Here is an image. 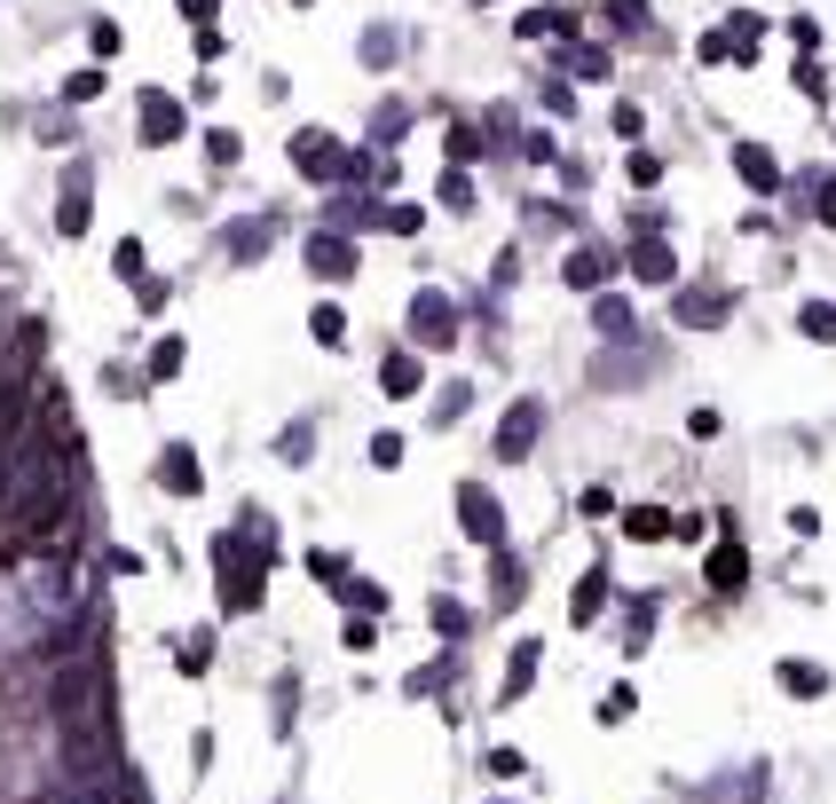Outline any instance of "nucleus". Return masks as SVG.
<instances>
[{
  "instance_id": "a878e982",
  "label": "nucleus",
  "mask_w": 836,
  "mask_h": 804,
  "mask_svg": "<svg viewBox=\"0 0 836 804\" xmlns=\"http://www.w3.org/2000/svg\"><path fill=\"white\" fill-rule=\"evenodd\" d=\"M631 182H639V190H647V182H663V158H655V150H639V158H631Z\"/></svg>"
},
{
  "instance_id": "f3484780",
  "label": "nucleus",
  "mask_w": 836,
  "mask_h": 804,
  "mask_svg": "<svg viewBox=\"0 0 836 804\" xmlns=\"http://www.w3.org/2000/svg\"><path fill=\"white\" fill-rule=\"evenodd\" d=\"M182 364H190V347H182V339H175V331H166V339H158V347H150V379H175V371H182Z\"/></svg>"
},
{
  "instance_id": "9d476101",
  "label": "nucleus",
  "mask_w": 836,
  "mask_h": 804,
  "mask_svg": "<svg viewBox=\"0 0 836 804\" xmlns=\"http://www.w3.org/2000/svg\"><path fill=\"white\" fill-rule=\"evenodd\" d=\"M410 331H427V347H450V300H442V292L410 300Z\"/></svg>"
},
{
  "instance_id": "1a4fd4ad",
  "label": "nucleus",
  "mask_w": 836,
  "mask_h": 804,
  "mask_svg": "<svg viewBox=\"0 0 836 804\" xmlns=\"http://www.w3.org/2000/svg\"><path fill=\"white\" fill-rule=\"evenodd\" d=\"M308 268L340 285V277H356V245H340V237H316V245H308Z\"/></svg>"
},
{
  "instance_id": "9b49d317",
  "label": "nucleus",
  "mask_w": 836,
  "mask_h": 804,
  "mask_svg": "<svg viewBox=\"0 0 836 804\" xmlns=\"http://www.w3.org/2000/svg\"><path fill=\"white\" fill-rule=\"evenodd\" d=\"M308 331H316V347H324V355H340V347H348V308H331V300H316Z\"/></svg>"
},
{
  "instance_id": "aec40b11",
  "label": "nucleus",
  "mask_w": 836,
  "mask_h": 804,
  "mask_svg": "<svg viewBox=\"0 0 836 804\" xmlns=\"http://www.w3.org/2000/svg\"><path fill=\"white\" fill-rule=\"evenodd\" d=\"M371 466H379V474H395V466H402V434H395V426H379V434H371Z\"/></svg>"
},
{
  "instance_id": "bb28decb",
  "label": "nucleus",
  "mask_w": 836,
  "mask_h": 804,
  "mask_svg": "<svg viewBox=\"0 0 836 804\" xmlns=\"http://www.w3.org/2000/svg\"><path fill=\"white\" fill-rule=\"evenodd\" d=\"M600 718H608V726H624V718H631V686H616V694L600 702Z\"/></svg>"
},
{
  "instance_id": "c85d7f7f",
  "label": "nucleus",
  "mask_w": 836,
  "mask_h": 804,
  "mask_svg": "<svg viewBox=\"0 0 836 804\" xmlns=\"http://www.w3.org/2000/svg\"><path fill=\"white\" fill-rule=\"evenodd\" d=\"M576 505H584V513H593V520H600V513H616V497H608V482H593V489H584Z\"/></svg>"
},
{
  "instance_id": "4468645a",
  "label": "nucleus",
  "mask_w": 836,
  "mask_h": 804,
  "mask_svg": "<svg viewBox=\"0 0 836 804\" xmlns=\"http://www.w3.org/2000/svg\"><path fill=\"white\" fill-rule=\"evenodd\" d=\"M734 166H742V182H749V190H774V182H782L774 158H766V142H742V150H734Z\"/></svg>"
},
{
  "instance_id": "ddd939ff",
  "label": "nucleus",
  "mask_w": 836,
  "mask_h": 804,
  "mask_svg": "<svg viewBox=\"0 0 836 804\" xmlns=\"http://www.w3.org/2000/svg\"><path fill=\"white\" fill-rule=\"evenodd\" d=\"M608 268H616L608 252H568V292H600V285H608Z\"/></svg>"
},
{
  "instance_id": "5701e85b",
  "label": "nucleus",
  "mask_w": 836,
  "mask_h": 804,
  "mask_svg": "<svg viewBox=\"0 0 836 804\" xmlns=\"http://www.w3.org/2000/svg\"><path fill=\"white\" fill-rule=\"evenodd\" d=\"M782 686H789V694H820V686H828V678H820V671H813V663H782Z\"/></svg>"
},
{
  "instance_id": "dca6fc26",
  "label": "nucleus",
  "mask_w": 836,
  "mask_h": 804,
  "mask_svg": "<svg viewBox=\"0 0 836 804\" xmlns=\"http://www.w3.org/2000/svg\"><path fill=\"white\" fill-rule=\"evenodd\" d=\"M797 331H805L813 347H836V308H828V300H805V308H797Z\"/></svg>"
},
{
  "instance_id": "0eeeda50",
  "label": "nucleus",
  "mask_w": 836,
  "mask_h": 804,
  "mask_svg": "<svg viewBox=\"0 0 836 804\" xmlns=\"http://www.w3.org/2000/svg\"><path fill=\"white\" fill-rule=\"evenodd\" d=\"M631 277L639 285H679V252L671 245H631Z\"/></svg>"
},
{
  "instance_id": "f257e3e1",
  "label": "nucleus",
  "mask_w": 836,
  "mask_h": 804,
  "mask_svg": "<svg viewBox=\"0 0 836 804\" xmlns=\"http://www.w3.org/2000/svg\"><path fill=\"white\" fill-rule=\"evenodd\" d=\"M458 528H466V545H506V505H497V489L481 482H458Z\"/></svg>"
},
{
  "instance_id": "412c9836",
  "label": "nucleus",
  "mask_w": 836,
  "mask_h": 804,
  "mask_svg": "<svg viewBox=\"0 0 836 804\" xmlns=\"http://www.w3.org/2000/svg\"><path fill=\"white\" fill-rule=\"evenodd\" d=\"M726 308H734V300H726V292H695V300H687V308H679V316H687V324H718V316H726Z\"/></svg>"
},
{
  "instance_id": "f03ea898",
  "label": "nucleus",
  "mask_w": 836,
  "mask_h": 804,
  "mask_svg": "<svg viewBox=\"0 0 836 804\" xmlns=\"http://www.w3.org/2000/svg\"><path fill=\"white\" fill-rule=\"evenodd\" d=\"M537 434H545V403H537V395H521V403L506 410V426H497V458L521 466V458L537 450Z\"/></svg>"
},
{
  "instance_id": "473e14b6",
  "label": "nucleus",
  "mask_w": 836,
  "mask_h": 804,
  "mask_svg": "<svg viewBox=\"0 0 836 804\" xmlns=\"http://www.w3.org/2000/svg\"><path fill=\"white\" fill-rule=\"evenodd\" d=\"M182 9H190V17H213V0H182Z\"/></svg>"
},
{
  "instance_id": "b1692460",
  "label": "nucleus",
  "mask_w": 836,
  "mask_h": 804,
  "mask_svg": "<svg viewBox=\"0 0 836 804\" xmlns=\"http://www.w3.org/2000/svg\"><path fill=\"white\" fill-rule=\"evenodd\" d=\"M237 150H245V142H237L229 127H213V135H206V158H213V166H237Z\"/></svg>"
},
{
  "instance_id": "a211bd4d",
  "label": "nucleus",
  "mask_w": 836,
  "mask_h": 804,
  "mask_svg": "<svg viewBox=\"0 0 836 804\" xmlns=\"http://www.w3.org/2000/svg\"><path fill=\"white\" fill-rule=\"evenodd\" d=\"M340 599H348V607H364V615H379V607H387V584H371V576H348V584H340Z\"/></svg>"
},
{
  "instance_id": "2eb2a0df",
  "label": "nucleus",
  "mask_w": 836,
  "mask_h": 804,
  "mask_svg": "<svg viewBox=\"0 0 836 804\" xmlns=\"http://www.w3.org/2000/svg\"><path fill=\"white\" fill-rule=\"evenodd\" d=\"M600 592H608V560L584 568V584H576V607H568V615H576V623H593V615H600Z\"/></svg>"
},
{
  "instance_id": "f8f14e48",
  "label": "nucleus",
  "mask_w": 836,
  "mask_h": 804,
  "mask_svg": "<svg viewBox=\"0 0 836 804\" xmlns=\"http://www.w3.org/2000/svg\"><path fill=\"white\" fill-rule=\"evenodd\" d=\"M175 135H182V111L166 96H142V142H175Z\"/></svg>"
},
{
  "instance_id": "2f4dec72",
  "label": "nucleus",
  "mask_w": 836,
  "mask_h": 804,
  "mask_svg": "<svg viewBox=\"0 0 836 804\" xmlns=\"http://www.w3.org/2000/svg\"><path fill=\"white\" fill-rule=\"evenodd\" d=\"M820 221H828V229H836V190H828V198H820Z\"/></svg>"
},
{
  "instance_id": "6e6552de",
  "label": "nucleus",
  "mask_w": 836,
  "mask_h": 804,
  "mask_svg": "<svg viewBox=\"0 0 836 804\" xmlns=\"http://www.w3.org/2000/svg\"><path fill=\"white\" fill-rule=\"evenodd\" d=\"M63 237H88V166H71V182H63V214H56Z\"/></svg>"
},
{
  "instance_id": "6ab92c4d",
  "label": "nucleus",
  "mask_w": 836,
  "mask_h": 804,
  "mask_svg": "<svg viewBox=\"0 0 836 804\" xmlns=\"http://www.w3.org/2000/svg\"><path fill=\"white\" fill-rule=\"evenodd\" d=\"M308 450H316V426H285V434H277V458H285V466H300Z\"/></svg>"
},
{
  "instance_id": "393cba45",
  "label": "nucleus",
  "mask_w": 836,
  "mask_h": 804,
  "mask_svg": "<svg viewBox=\"0 0 836 804\" xmlns=\"http://www.w3.org/2000/svg\"><path fill=\"white\" fill-rule=\"evenodd\" d=\"M63 96H71V103H96V96H103V71H79V79H63Z\"/></svg>"
},
{
  "instance_id": "7c9ffc66",
  "label": "nucleus",
  "mask_w": 836,
  "mask_h": 804,
  "mask_svg": "<svg viewBox=\"0 0 836 804\" xmlns=\"http://www.w3.org/2000/svg\"><path fill=\"white\" fill-rule=\"evenodd\" d=\"M789 536H820V513L813 505H789Z\"/></svg>"
},
{
  "instance_id": "39448f33",
  "label": "nucleus",
  "mask_w": 836,
  "mask_h": 804,
  "mask_svg": "<svg viewBox=\"0 0 836 804\" xmlns=\"http://www.w3.org/2000/svg\"><path fill=\"white\" fill-rule=\"evenodd\" d=\"M418 379H427V364H418V347H395L387 364H379V387H387L395 403H410V395H418Z\"/></svg>"
},
{
  "instance_id": "c756f323",
  "label": "nucleus",
  "mask_w": 836,
  "mask_h": 804,
  "mask_svg": "<svg viewBox=\"0 0 836 804\" xmlns=\"http://www.w3.org/2000/svg\"><path fill=\"white\" fill-rule=\"evenodd\" d=\"M593 316H600V331H631V316H624V300H600Z\"/></svg>"
},
{
  "instance_id": "423d86ee",
  "label": "nucleus",
  "mask_w": 836,
  "mask_h": 804,
  "mask_svg": "<svg viewBox=\"0 0 836 804\" xmlns=\"http://www.w3.org/2000/svg\"><path fill=\"white\" fill-rule=\"evenodd\" d=\"M671 528H679L671 505H631V513H624V536H631V545H663Z\"/></svg>"
},
{
  "instance_id": "cd10ccee",
  "label": "nucleus",
  "mask_w": 836,
  "mask_h": 804,
  "mask_svg": "<svg viewBox=\"0 0 836 804\" xmlns=\"http://www.w3.org/2000/svg\"><path fill=\"white\" fill-rule=\"evenodd\" d=\"M111 260H119V277H135V285H142V245H135V237H127V245H119Z\"/></svg>"
},
{
  "instance_id": "20e7f679",
  "label": "nucleus",
  "mask_w": 836,
  "mask_h": 804,
  "mask_svg": "<svg viewBox=\"0 0 836 804\" xmlns=\"http://www.w3.org/2000/svg\"><path fill=\"white\" fill-rule=\"evenodd\" d=\"M703 576H710V592H742L749 584V553H742V536H726V545H710V560H703Z\"/></svg>"
},
{
  "instance_id": "7ed1b4c3",
  "label": "nucleus",
  "mask_w": 836,
  "mask_h": 804,
  "mask_svg": "<svg viewBox=\"0 0 836 804\" xmlns=\"http://www.w3.org/2000/svg\"><path fill=\"white\" fill-rule=\"evenodd\" d=\"M158 489H166V497H198V489H206L190 441H166V450H158Z\"/></svg>"
},
{
  "instance_id": "4be33fe9",
  "label": "nucleus",
  "mask_w": 836,
  "mask_h": 804,
  "mask_svg": "<svg viewBox=\"0 0 836 804\" xmlns=\"http://www.w3.org/2000/svg\"><path fill=\"white\" fill-rule=\"evenodd\" d=\"M466 403H474V387H442V395H435V426H458Z\"/></svg>"
}]
</instances>
